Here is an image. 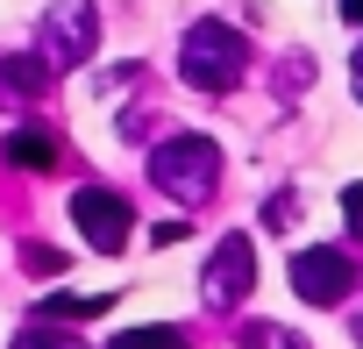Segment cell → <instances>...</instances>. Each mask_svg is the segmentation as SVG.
<instances>
[{"mask_svg":"<svg viewBox=\"0 0 363 349\" xmlns=\"http://www.w3.org/2000/svg\"><path fill=\"white\" fill-rule=\"evenodd\" d=\"M150 179H157V193H171L178 207H207L214 186H221V150H214L207 135H171V143H157V157H150Z\"/></svg>","mask_w":363,"mask_h":349,"instance_id":"6da1fadb","label":"cell"},{"mask_svg":"<svg viewBox=\"0 0 363 349\" xmlns=\"http://www.w3.org/2000/svg\"><path fill=\"white\" fill-rule=\"evenodd\" d=\"M250 65V43L228 29V22H193L186 43H178V79L200 86V93H228Z\"/></svg>","mask_w":363,"mask_h":349,"instance_id":"7a4b0ae2","label":"cell"},{"mask_svg":"<svg viewBox=\"0 0 363 349\" xmlns=\"http://www.w3.org/2000/svg\"><path fill=\"white\" fill-rule=\"evenodd\" d=\"M93 43H100L93 0H65V8H50V15H43V57H50V72L86 65V57H93Z\"/></svg>","mask_w":363,"mask_h":349,"instance_id":"3957f363","label":"cell"},{"mask_svg":"<svg viewBox=\"0 0 363 349\" xmlns=\"http://www.w3.org/2000/svg\"><path fill=\"white\" fill-rule=\"evenodd\" d=\"M72 221H79V236H86L100 257H114V250L128 243V228H135V214H128V200H121L114 186H79Z\"/></svg>","mask_w":363,"mask_h":349,"instance_id":"277c9868","label":"cell"},{"mask_svg":"<svg viewBox=\"0 0 363 349\" xmlns=\"http://www.w3.org/2000/svg\"><path fill=\"white\" fill-rule=\"evenodd\" d=\"M250 285H257V243H250V236H221L214 257H207L200 299H207V306H235V299H250Z\"/></svg>","mask_w":363,"mask_h":349,"instance_id":"5b68a950","label":"cell"},{"mask_svg":"<svg viewBox=\"0 0 363 349\" xmlns=\"http://www.w3.org/2000/svg\"><path fill=\"white\" fill-rule=\"evenodd\" d=\"M349 285H356L349 250H299V257H292V292H299L306 306H342Z\"/></svg>","mask_w":363,"mask_h":349,"instance_id":"8992f818","label":"cell"},{"mask_svg":"<svg viewBox=\"0 0 363 349\" xmlns=\"http://www.w3.org/2000/svg\"><path fill=\"white\" fill-rule=\"evenodd\" d=\"M50 86V57L36 50V57H8V65H0V107H8V100H36Z\"/></svg>","mask_w":363,"mask_h":349,"instance_id":"52a82bcc","label":"cell"},{"mask_svg":"<svg viewBox=\"0 0 363 349\" xmlns=\"http://www.w3.org/2000/svg\"><path fill=\"white\" fill-rule=\"evenodd\" d=\"M8 164H22V171H50V164H57V143H50L43 128H15V135H8Z\"/></svg>","mask_w":363,"mask_h":349,"instance_id":"ba28073f","label":"cell"},{"mask_svg":"<svg viewBox=\"0 0 363 349\" xmlns=\"http://www.w3.org/2000/svg\"><path fill=\"white\" fill-rule=\"evenodd\" d=\"M107 349H186V335L164 328V321H150V328H121V335H107Z\"/></svg>","mask_w":363,"mask_h":349,"instance_id":"9c48e42d","label":"cell"},{"mask_svg":"<svg viewBox=\"0 0 363 349\" xmlns=\"http://www.w3.org/2000/svg\"><path fill=\"white\" fill-rule=\"evenodd\" d=\"M43 314H72V321H93V314H107V292H57V299H43Z\"/></svg>","mask_w":363,"mask_h":349,"instance_id":"30bf717a","label":"cell"},{"mask_svg":"<svg viewBox=\"0 0 363 349\" xmlns=\"http://www.w3.org/2000/svg\"><path fill=\"white\" fill-rule=\"evenodd\" d=\"M242 342H250V349H306V342H299V335H285L278 321H250V328H242Z\"/></svg>","mask_w":363,"mask_h":349,"instance_id":"8fae6325","label":"cell"},{"mask_svg":"<svg viewBox=\"0 0 363 349\" xmlns=\"http://www.w3.org/2000/svg\"><path fill=\"white\" fill-rule=\"evenodd\" d=\"M342 221L349 236H363V186H342Z\"/></svg>","mask_w":363,"mask_h":349,"instance_id":"7c38bea8","label":"cell"},{"mask_svg":"<svg viewBox=\"0 0 363 349\" xmlns=\"http://www.w3.org/2000/svg\"><path fill=\"white\" fill-rule=\"evenodd\" d=\"M15 349H65L57 335H43V328H29V335H15Z\"/></svg>","mask_w":363,"mask_h":349,"instance_id":"4fadbf2b","label":"cell"},{"mask_svg":"<svg viewBox=\"0 0 363 349\" xmlns=\"http://www.w3.org/2000/svg\"><path fill=\"white\" fill-rule=\"evenodd\" d=\"M349 79H356V93H363V50H356V57H349Z\"/></svg>","mask_w":363,"mask_h":349,"instance_id":"5bb4252c","label":"cell"}]
</instances>
